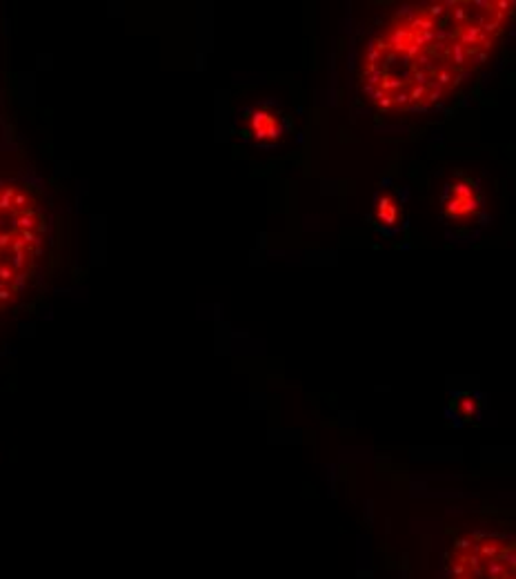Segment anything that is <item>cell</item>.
Returning <instances> with one entry per match:
<instances>
[{
    "label": "cell",
    "instance_id": "cell-1",
    "mask_svg": "<svg viewBox=\"0 0 516 579\" xmlns=\"http://www.w3.org/2000/svg\"><path fill=\"white\" fill-rule=\"evenodd\" d=\"M42 217L34 190L0 181V310L25 288L40 252Z\"/></svg>",
    "mask_w": 516,
    "mask_h": 579
},
{
    "label": "cell",
    "instance_id": "cell-2",
    "mask_svg": "<svg viewBox=\"0 0 516 579\" xmlns=\"http://www.w3.org/2000/svg\"><path fill=\"white\" fill-rule=\"evenodd\" d=\"M476 210H478V196L474 183L467 181V178H456V181L448 185L443 199L445 217L452 221H463L469 219Z\"/></svg>",
    "mask_w": 516,
    "mask_h": 579
},
{
    "label": "cell",
    "instance_id": "cell-3",
    "mask_svg": "<svg viewBox=\"0 0 516 579\" xmlns=\"http://www.w3.org/2000/svg\"><path fill=\"white\" fill-rule=\"evenodd\" d=\"M376 219L383 225H398L400 223V208L394 201V196H383L376 205Z\"/></svg>",
    "mask_w": 516,
    "mask_h": 579
},
{
    "label": "cell",
    "instance_id": "cell-4",
    "mask_svg": "<svg viewBox=\"0 0 516 579\" xmlns=\"http://www.w3.org/2000/svg\"><path fill=\"white\" fill-rule=\"evenodd\" d=\"M254 132L256 136H274L276 132H279V123L272 114H254Z\"/></svg>",
    "mask_w": 516,
    "mask_h": 579
},
{
    "label": "cell",
    "instance_id": "cell-5",
    "mask_svg": "<svg viewBox=\"0 0 516 579\" xmlns=\"http://www.w3.org/2000/svg\"><path fill=\"white\" fill-rule=\"evenodd\" d=\"M487 577L489 579H505V566L501 564V559H489Z\"/></svg>",
    "mask_w": 516,
    "mask_h": 579
},
{
    "label": "cell",
    "instance_id": "cell-6",
    "mask_svg": "<svg viewBox=\"0 0 516 579\" xmlns=\"http://www.w3.org/2000/svg\"><path fill=\"white\" fill-rule=\"evenodd\" d=\"M474 410H476V404L472 401L469 397H463L461 399V412L465 415V417H472L474 415Z\"/></svg>",
    "mask_w": 516,
    "mask_h": 579
},
{
    "label": "cell",
    "instance_id": "cell-7",
    "mask_svg": "<svg viewBox=\"0 0 516 579\" xmlns=\"http://www.w3.org/2000/svg\"><path fill=\"white\" fill-rule=\"evenodd\" d=\"M465 573H467V566L463 564V561H459V564L454 566V575H456V577H463V575H465Z\"/></svg>",
    "mask_w": 516,
    "mask_h": 579
},
{
    "label": "cell",
    "instance_id": "cell-8",
    "mask_svg": "<svg viewBox=\"0 0 516 579\" xmlns=\"http://www.w3.org/2000/svg\"><path fill=\"white\" fill-rule=\"evenodd\" d=\"M472 543H474L472 539H459V541H456V548H461V550H463V548L469 550V548H474V546H472Z\"/></svg>",
    "mask_w": 516,
    "mask_h": 579
},
{
    "label": "cell",
    "instance_id": "cell-9",
    "mask_svg": "<svg viewBox=\"0 0 516 579\" xmlns=\"http://www.w3.org/2000/svg\"><path fill=\"white\" fill-rule=\"evenodd\" d=\"M512 579H516V577H512Z\"/></svg>",
    "mask_w": 516,
    "mask_h": 579
}]
</instances>
